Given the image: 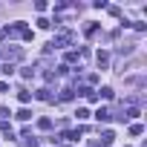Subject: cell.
Masks as SVG:
<instances>
[{
  "mask_svg": "<svg viewBox=\"0 0 147 147\" xmlns=\"http://www.w3.org/2000/svg\"><path fill=\"white\" fill-rule=\"evenodd\" d=\"M95 58H98V63H101V66H107V63H110V55H107V52H104V49H101V52H98V55H95Z\"/></svg>",
  "mask_w": 147,
  "mask_h": 147,
  "instance_id": "obj_1",
  "label": "cell"
},
{
  "mask_svg": "<svg viewBox=\"0 0 147 147\" xmlns=\"http://www.w3.org/2000/svg\"><path fill=\"white\" fill-rule=\"evenodd\" d=\"M75 115H78V121H84V118H90V110H87V107H78Z\"/></svg>",
  "mask_w": 147,
  "mask_h": 147,
  "instance_id": "obj_2",
  "label": "cell"
},
{
  "mask_svg": "<svg viewBox=\"0 0 147 147\" xmlns=\"http://www.w3.org/2000/svg\"><path fill=\"white\" fill-rule=\"evenodd\" d=\"M95 118H98V121H110V113H107V110H104V107H101V110H98V113H95Z\"/></svg>",
  "mask_w": 147,
  "mask_h": 147,
  "instance_id": "obj_3",
  "label": "cell"
},
{
  "mask_svg": "<svg viewBox=\"0 0 147 147\" xmlns=\"http://www.w3.org/2000/svg\"><path fill=\"white\" fill-rule=\"evenodd\" d=\"M141 133H144L141 124H133V127H130V136H141Z\"/></svg>",
  "mask_w": 147,
  "mask_h": 147,
  "instance_id": "obj_4",
  "label": "cell"
},
{
  "mask_svg": "<svg viewBox=\"0 0 147 147\" xmlns=\"http://www.w3.org/2000/svg\"><path fill=\"white\" fill-rule=\"evenodd\" d=\"M0 69H3V75H12V72H15V63H3Z\"/></svg>",
  "mask_w": 147,
  "mask_h": 147,
  "instance_id": "obj_5",
  "label": "cell"
},
{
  "mask_svg": "<svg viewBox=\"0 0 147 147\" xmlns=\"http://www.w3.org/2000/svg\"><path fill=\"white\" fill-rule=\"evenodd\" d=\"M38 98H40V101H52V95H49V90H40V92H38Z\"/></svg>",
  "mask_w": 147,
  "mask_h": 147,
  "instance_id": "obj_6",
  "label": "cell"
},
{
  "mask_svg": "<svg viewBox=\"0 0 147 147\" xmlns=\"http://www.w3.org/2000/svg\"><path fill=\"white\" fill-rule=\"evenodd\" d=\"M18 118H20V121H29V118H32V113H29V110H20V113H18Z\"/></svg>",
  "mask_w": 147,
  "mask_h": 147,
  "instance_id": "obj_7",
  "label": "cell"
},
{
  "mask_svg": "<svg viewBox=\"0 0 147 147\" xmlns=\"http://www.w3.org/2000/svg\"><path fill=\"white\" fill-rule=\"evenodd\" d=\"M38 127H40V130H49V127H52V121H49V118H40V121H38Z\"/></svg>",
  "mask_w": 147,
  "mask_h": 147,
  "instance_id": "obj_8",
  "label": "cell"
},
{
  "mask_svg": "<svg viewBox=\"0 0 147 147\" xmlns=\"http://www.w3.org/2000/svg\"><path fill=\"white\" fill-rule=\"evenodd\" d=\"M72 98V90H61V101H69Z\"/></svg>",
  "mask_w": 147,
  "mask_h": 147,
  "instance_id": "obj_9",
  "label": "cell"
},
{
  "mask_svg": "<svg viewBox=\"0 0 147 147\" xmlns=\"http://www.w3.org/2000/svg\"><path fill=\"white\" fill-rule=\"evenodd\" d=\"M0 92H9V84L6 81H0Z\"/></svg>",
  "mask_w": 147,
  "mask_h": 147,
  "instance_id": "obj_10",
  "label": "cell"
}]
</instances>
